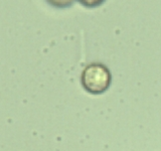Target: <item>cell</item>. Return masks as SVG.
Masks as SVG:
<instances>
[{
  "label": "cell",
  "mask_w": 161,
  "mask_h": 151,
  "mask_svg": "<svg viewBox=\"0 0 161 151\" xmlns=\"http://www.w3.org/2000/svg\"><path fill=\"white\" fill-rule=\"evenodd\" d=\"M83 87L91 94H102L110 87V70L102 64H91L82 74Z\"/></svg>",
  "instance_id": "1"
},
{
  "label": "cell",
  "mask_w": 161,
  "mask_h": 151,
  "mask_svg": "<svg viewBox=\"0 0 161 151\" xmlns=\"http://www.w3.org/2000/svg\"><path fill=\"white\" fill-rule=\"evenodd\" d=\"M79 1L87 7H96L102 4L105 0H79Z\"/></svg>",
  "instance_id": "3"
},
{
  "label": "cell",
  "mask_w": 161,
  "mask_h": 151,
  "mask_svg": "<svg viewBox=\"0 0 161 151\" xmlns=\"http://www.w3.org/2000/svg\"><path fill=\"white\" fill-rule=\"evenodd\" d=\"M47 1L50 5H53V7L67 8V7L70 6V5L75 2V0H47Z\"/></svg>",
  "instance_id": "2"
}]
</instances>
